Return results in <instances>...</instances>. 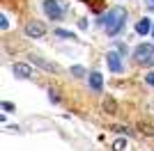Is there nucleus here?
Segmentation results:
<instances>
[{
	"label": "nucleus",
	"instance_id": "f257e3e1",
	"mask_svg": "<svg viewBox=\"0 0 154 151\" xmlns=\"http://www.w3.org/2000/svg\"><path fill=\"white\" fill-rule=\"evenodd\" d=\"M124 19H127V9H124V7H113V9L101 19V23H103V28H106V32L113 37V34H117V32L122 30Z\"/></svg>",
	"mask_w": 154,
	"mask_h": 151
},
{
	"label": "nucleus",
	"instance_id": "f03ea898",
	"mask_svg": "<svg viewBox=\"0 0 154 151\" xmlns=\"http://www.w3.org/2000/svg\"><path fill=\"white\" fill-rule=\"evenodd\" d=\"M134 62L140 67H152L154 64V46L149 44H140L134 50Z\"/></svg>",
	"mask_w": 154,
	"mask_h": 151
},
{
	"label": "nucleus",
	"instance_id": "7ed1b4c3",
	"mask_svg": "<svg viewBox=\"0 0 154 151\" xmlns=\"http://www.w3.org/2000/svg\"><path fill=\"white\" fill-rule=\"evenodd\" d=\"M44 12H46V16H48V19L60 21V19H62V14H64V9L60 7L58 0H44Z\"/></svg>",
	"mask_w": 154,
	"mask_h": 151
},
{
	"label": "nucleus",
	"instance_id": "20e7f679",
	"mask_svg": "<svg viewBox=\"0 0 154 151\" xmlns=\"http://www.w3.org/2000/svg\"><path fill=\"white\" fill-rule=\"evenodd\" d=\"M26 34L30 39H39L46 34V25L42 23V21H30V23L26 25Z\"/></svg>",
	"mask_w": 154,
	"mask_h": 151
},
{
	"label": "nucleus",
	"instance_id": "39448f33",
	"mask_svg": "<svg viewBox=\"0 0 154 151\" xmlns=\"http://www.w3.org/2000/svg\"><path fill=\"white\" fill-rule=\"evenodd\" d=\"M106 62H108V69L113 71V73H120V71L124 69V67H122V60H120L117 53H108V55H106Z\"/></svg>",
	"mask_w": 154,
	"mask_h": 151
},
{
	"label": "nucleus",
	"instance_id": "423d86ee",
	"mask_svg": "<svg viewBox=\"0 0 154 151\" xmlns=\"http://www.w3.org/2000/svg\"><path fill=\"white\" fill-rule=\"evenodd\" d=\"M30 62H35L37 67H42L44 71H53V73H58V71H60V67H58V64L48 62V60H42V57H37V55H30Z\"/></svg>",
	"mask_w": 154,
	"mask_h": 151
},
{
	"label": "nucleus",
	"instance_id": "0eeeda50",
	"mask_svg": "<svg viewBox=\"0 0 154 151\" xmlns=\"http://www.w3.org/2000/svg\"><path fill=\"white\" fill-rule=\"evenodd\" d=\"M12 71H14V76H16V78H30V76H32L30 64H26V62H16V64L12 67Z\"/></svg>",
	"mask_w": 154,
	"mask_h": 151
},
{
	"label": "nucleus",
	"instance_id": "6e6552de",
	"mask_svg": "<svg viewBox=\"0 0 154 151\" xmlns=\"http://www.w3.org/2000/svg\"><path fill=\"white\" fill-rule=\"evenodd\" d=\"M152 21L149 19H140L138 21V23H136V32H138V34H140V37H145V34H147V32H152Z\"/></svg>",
	"mask_w": 154,
	"mask_h": 151
},
{
	"label": "nucleus",
	"instance_id": "1a4fd4ad",
	"mask_svg": "<svg viewBox=\"0 0 154 151\" xmlns=\"http://www.w3.org/2000/svg\"><path fill=\"white\" fill-rule=\"evenodd\" d=\"M88 80H90V87L94 89V92H101V87H103V78H101V73L92 71V73L88 76Z\"/></svg>",
	"mask_w": 154,
	"mask_h": 151
},
{
	"label": "nucleus",
	"instance_id": "9d476101",
	"mask_svg": "<svg viewBox=\"0 0 154 151\" xmlns=\"http://www.w3.org/2000/svg\"><path fill=\"white\" fill-rule=\"evenodd\" d=\"M138 131H143L145 135H154V126L147 121H138Z\"/></svg>",
	"mask_w": 154,
	"mask_h": 151
},
{
	"label": "nucleus",
	"instance_id": "9b49d317",
	"mask_svg": "<svg viewBox=\"0 0 154 151\" xmlns=\"http://www.w3.org/2000/svg\"><path fill=\"white\" fill-rule=\"evenodd\" d=\"M103 108H106V112H108V114L117 112V103L113 99H106V101H103Z\"/></svg>",
	"mask_w": 154,
	"mask_h": 151
},
{
	"label": "nucleus",
	"instance_id": "f8f14e48",
	"mask_svg": "<svg viewBox=\"0 0 154 151\" xmlns=\"http://www.w3.org/2000/svg\"><path fill=\"white\" fill-rule=\"evenodd\" d=\"M71 73L76 76V78H83V76H85V69L81 67V64H74V67H71Z\"/></svg>",
	"mask_w": 154,
	"mask_h": 151
},
{
	"label": "nucleus",
	"instance_id": "ddd939ff",
	"mask_svg": "<svg viewBox=\"0 0 154 151\" xmlns=\"http://www.w3.org/2000/svg\"><path fill=\"white\" fill-rule=\"evenodd\" d=\"M55 34H58V37H64V39H74V34H71L69 30H62V28H58V30H55Z\"/></svg>",
	"mask_w": 154,
	"mask_h": 151
},
{
	"label": "nucleus",
	"instance_id": "4468645a",
	"mask_svg": "<svg viewBox=\"0 0 154 151\" xmlns=\"http://www.w3.org/2000/svg\"><path fill=\"white\" fill-rule=\"evenodd\" d=\"M124 147H127V142H124V140H117L115 144H113V149L115 151H124Z\"/></svg>",
	"mask_w": 154,
	"mask_h": 151
},
{
	"label": "nucleus",
	"instance_id": "2eb2a0df",
	"mask_svg": "<svg viewBox=\"0 0 154 151\" xmlns=\"http://www.w3.org/2000/svg\"><path fill=\"white\" fill-rule=\"evenodd\" d=\"M0 28H2V30H7V28H9V21H7L5 14H0Z\"/></svg>",
	"mask_w": 154,
	"mask_h": 151
},
{
	"label": "nucleus",
	"instance_id": "dca6fc26",
	"mask_svg": "<svg viewBox=\"0 0 154 151\" xmlns=\"http://www.w3.org/2000/svg\"><path fill=\"white\" fill-rule=\"evenodd\" d=\"M2 110H5V112H14V103H9V101H2Z\"/></svg>",
	"mask_w": 154,
	"mask_h": 151
},
{
	"label": "nucleus",
	"instance_id": "f3484780",
	"mask_svg": "<svg viewBox=\"0 0 154 151\" xmlns=\"http://www.w3.org/2000/svg\"><path fill=\"white\" fill-rule=\"evenodd\" d=\"M145 82H147V85H152V87H154V71H149V73L145 76Z\"/></svg>",
	"mask_w": 154,
	"mask_h": 151
},
{
	"label": "nucleus",
	"instance_id": "a211bd4d",
	"mask_svg": "<svg viewBox=\"0 0 154 151\" xmlns=\"http://www.w3.org/2000/svg\"><path fill=\"white\" fill-rule=\"evenodd\" d=\"M51 101H53V103H58V101H60V96H58L55 89H51Z\"/></svg>",
	"mask_w": 154,
	"mask_h": 151
},
{
	"label": "nucleus",
	"instance_id": "6ab92c4d",
	"mask_svg": "<svg viewBox=\"0 0 154 151\" xmlns=\"http://www.w3.org/2000/svg\"><path fill=\"white\" fill-rule=\"evenodd\" d=\"M78 28H81V30H85V28H88V21L81 19V21H78Z\"/></svg>",
	"mask_w": 154,
	"mask_h": 151
},
{
	"label": "nucleus",
	"instance_id": "aec40b11",
	"mask_svg": "<svg viewBox=\"0 0 154 151\" xmlns=\"http://www.w3.org/2000/svg\"><path fill=\"white\" fill-rule=\"evenodd\" d=\"M113 131H117V133H127V128H124V126H113Z\"/></svg>",
	"mask_w": 154,
	"mask_h": 151
},
{
	"label": "nucleus",
	"instance_id": "412c9836",
	"mask_svg": "<svg viewBox=\"0 0 154 151\" xmlns=\"http://www.w3.org/2000/svg\"><path fill=\"white\" fill-rule=\"evenodd\" d=\"M143 2H145L147 7H152V9H154V0H143Z\"/></svg>",
	"mask_w": 154,
	"mask_h": 151
},
{
	"label": "nucleus",
	"instance_id": "4be33fe9",
	"mask_svg": "<svg viewBox=\"0 0 154 151\" xmlns=\"http://www.w3.org/2000/svg\"><path fill=\"white\" fill-rule=\"evenodd\" d=\"M152 34H154V28H152Z\"/></svg>",
	"mask_w": 154,
	"mask_h": 151
}]
</instances>
